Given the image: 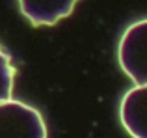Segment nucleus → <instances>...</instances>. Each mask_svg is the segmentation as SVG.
<instances>
[{
	"instance_id": "1",
	"label": "nucleus",
	"mask_w": 147,
	"mask_h": 138,
	"mask_svg": "<svg viewBox=\"0 0 147 138\" xmlns=\"http://www.w3.org/2000/svg\"><path fill=\"white\" fill-rule=\"evenodd\" d=\"M117 60L123 73L136 86H147V19L132 22L123 32Z\"/></svg>"
},
{
	"instance_id": "2",
	"label": "nucleus",
	"mask_w": 147,
	"mask_h": 138,
	"mask_svg": "<svg viewBox=\"0 0 147 138\" xmlns=\"http://www.w3.org/2000/svg\"><path fill=\"white\" fill-rule=\"evenodd\" d=\"M0 138H47L41 112L22 101L0 103Z\"/></svg>"
},
{
	"instance_id": "4",
	"label": "nucleus",
	"mask_w": 147,
	"mask_h": 138,
	"mask_svg": "<svg viewBox=\"0 0 147 138\" xmlns=\"http://www.w3.org/2000/svg\"><path fill=\"white\" fill-rule=\"evenodd\" d=\"M78 0H19V9L34 26H52L69 17Z\"/></svg>"
},
{
	"instance_id": "3",
	"label": "nucleus",
	"mask_w": 147,
	"mask_h": 138,
	"mask_svg": "<svg viewBox=\"0 0 147 138\" xmlns=\"http://www.w3.org/2000/svg\"><path fill=\"white\" fill-rule=\"evenodd\" d=\"M119 118L132 138H147V86H134L123 95Z\"/></svg>"
},
{
	"instance_id": "5",
	"label": "nucleus",
	"mask_w": 147,
	"mask_h": 138,
	"mask_svg": "<svg viewBox=\"0 0 147 138\" xmlns=\"http://www.w3.org/2000/svg\"><path fill=\"white\" fill-rule=\"evenodd\" d=\"M15 75H17V69L11 62V56L0 47V103H6L11 99Z\"/></svg>"
}]
</instances>
